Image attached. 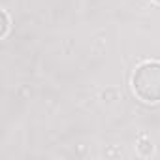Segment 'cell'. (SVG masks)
Listing matches in <instances>:
<instances>
[{
  "label": "cell",
  "mask_w": 160,
  "mask_h": 160,
  "mask_svg": "<svg viewBox=\"0 0 160 160\" xmlns=\"http://www.w3.org/2000/svg\"><path fill=\"white\" fill-rule=\"evenodd\" d=\"M132 87L139 100L147 104L160 102V62H143L132 77Z\"/></svg>",
  "instance_id": "1"
},
{
  "label": "cell",
  "mask_w": 160,
  "mask_h": 160,
  "mask_svg": "<svg viewBox=\"0 0 160 160\" xmlns=\"http://www.w3.org/2000/svg\"><path fill=\"white\" fill-rule=\"evenodd\" d=\"M0 19H2V30H0V36L6 38L8 28H10V19H8V13H6V12H2V13H0Z\"/></svg>",
  "instance_id": "2"
},
{
  "label": "cell",
  "mask_w": 160,
  "mask_h": 160,
  "mask_svg": "<svg viewBox=\"0 0 160 160\" xmlns=\"http://www.w3.org/2000/svg\"><path fill=\"white\" fill-rule=\"evenodd\" d=\"M154 2H156V4H160V0H154Z\"/></svg>",
  "instance_id": "4"
},
{
  "label": "cell",
  "mask_w": 160,
  "mask_h": 160,
  "mask_svg": "<svg viewBox=\"0 0 160 160\" xmlns=\"http://www.w3.org/2000/svg\"><path fill=\"white\" fill-rule=\"evenodd\" d=\"M139 151H141L143 154H149V152L152 151V145H149L147 141H141V145H139Z\"/></svg>",
  "instance_id": "3"
}]
</instances>
